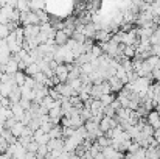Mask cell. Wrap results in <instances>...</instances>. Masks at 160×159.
<instances>
[{
    "label": "cell",
    "mask_w": 160,
    "mask_h": 159,
    "mask_svg": "<svg viewBox=\"0 0 160 159\" xmlns=\"http://www.w3.org/2000/svg\"><path fill=\"white\" fill-rule=\"evenodd\" d=\"M39 33H41V24H36V25H25V27H23L25 39H28V38H36Z\"/></svg>",
    "instance_id": "cell-1"
},
{
    "label": "cell",
    "mask_w": 160,
    "mask_h": 159,
    "mask_svg": "<svg viewBox=\"0 0 160 159\" xmlns=\"http://www.w3.org/2000/svg\"><path fill=\"white\" fill-rule=\"evenodd\" d=\"M2 70H3V72H6V73L14 75V73L19 70V62H17V61H16V59L11 56V59H9V61H8L5 66H2Z\"/></svg>",
    "instance_id": "cell-2"
},
{
    "label": "cell",
    "mask_w": 160,
    "mask_h": 159,
    "mask_svg": "<svg viewBox=\"0 0 160 159\" xmlns=\"http://www.w3.org/2000/svg\"><path fill=\"white\" fill-rule=\"evenodd\" d=\"M112 31H109V30H97V33H95V41H98L100 44H103V42H107V41H110L112 39Z\"/></svg>",
    "instance_id": "cell-3"
},
{
    "label": "cell",
    "mask_w": 160,
    "mask_h": 159,
    "mask_svg": "<svg viewBox=\"0 0 160 159\" xmlns=\"http://www.w3.org/2000/svg\"><path fill=\"white\" fill-rule=\"evenodd\" d=\"M107 81L110 83V89H112V92H117V94H118V92H120V91L124 87V83H123V81H121V80H120L117 75L110 77Z\"/></svg>",
    "instance_id": "cell-4"
},
{
    "label": "cell",
    "mask_w": 160,
    "mask_h": 159,
    "mask_svg": "<svg viewBox=\"0 0 160 159\" xmlns=\"http://www.w3.org/2000/svg\"><path fill=\"white\" fill-rule=\"evenodd\" d=\"M68 39H70V36L65 33V30H58L56 34H54V42H56V45H65V44L68 42Z\"/></svg>",
    "instance_id": "cell-5"
},
{
    "label": "cell",
    "mask_w": 160,
    "mask_h": 159,
    "mask_svg": "<svg viewBox=\"0 0 160 159\" xmlns=\"http://www.w3.org/2000/svg\"><path fill=\"white\" fill-rule=\"evenodd\" d=\"M54 72H56V75L59 77V80H61V81H67V78H68V72H70V70H68L67 64H65V62H62V64H59V66L56 67V70H54Z\"/></svg>",
    "instance_id": "cell-6"
},
{
    "label": "cell",
    "mask_w": 160,
    "mask_h": 159,
    "mask_svg": "<svg viewBox=\"0 0 160 159\" xmlns=\"http://www.w3.org/2000/svg\"><path fill=\"white\" fill-rule=\"evenodd\" d=\"M8 98H9L11 105H14V103H20V100H22V91H20V86H14L12 91H11V94L8 95Z\"/></svg>",
    "instance_id": "cell-7"
},
{
    "label": "cell",
    "mask_w": 160,
    "mask_h": 159,
    "mask_svg": "<svg viewBox=\"0 0 160 159\" xmlns=\"http://www.w3.org/2000/svg\"><path fill=\"white\" fill-rule=\"evenodd\" d=\"M33 139H34L36 142H39V144H47V142L50 140V136H48V133H45V131H42V130L39 128V130L34 131Z\"/></svg>",
    "instance_id": "cell-8"
},
{
    "label": "cell",
    "mask_w": 160,
    "mask_h": 159,
    "mask_svg": "<svg viewBox=\"0 0 160 159\" xmlns=\"http://www.w3.org/2000/svg\"><path fill=\"white\" fill-rule=\"evenodd\" d=\"M82 33L86 34V38H90V39H95V33H97V27H95V24H93V20L84 25V30H82Z\"/></svg>",
    "instance_id": "cell-9"
},
{
    "label": "cell",
    "mask_w": 160,
    "mask_h": 159,
    "mask_svg": "<svg viewBox=\"0 0 160 159\" xmlns=\"http://www.w3.org/2000/svg\"><path fill=\"white\" fill-rule=\"evenodd\" d=\"M38 72H41V67H39L38 62H31V64H28L27 69H25V73H27L28 77H34Z\"/></svg>",
    "instance_id": "cell-10"
},
{
    "label": "cell",
    "mask_w": 160,
    "mask_h": 159,
    "mask_svg": "<svg viewBox=\"0 0 160 159\" xmlns=\"http://www.w3.org/2000/svg\"><path fill=\"white\" fill-rule=\"evenodd\" d=\"M17 9H20L22 13H27V11H31V3L30 0H17Z\"/></svg>",
    "instance_id": "cell-11"
},
{
    "label": "cell",
    "mask_w": 160,
    "mask_h": 159,
    "mask_svg": "<svg viewBox=\"0 0 160 159\" xmlns=\"http://www.w3.org/2000/svg\"><path fill=\"white\" fill-rule=\"evenodd\" d=\"M117 97H115V92H109V94H103L101 97H100V100L103 102V105L107 106V105H112V102L115 100Z\"/></svg>",
    "instance_id": "cell-12"
},
{
    "label": "cell",
    "mask_w": 160,
    "mask_h": 159,
    "mask_svg": "<svg viewBox=\"0 0 160 159\" xmlns=\"http://www.w3.org/2000/svg\"><path fill=\"white\" fill-rule=\"evenodd\" d=\"M14 80H16V83H17L19 86H23V84H25V80H27V73H25L23 70H17V72L14 73Z\"/></svg>",
    "instance_id": "cell-13"
},
{
    "label": "cell",
    "mask_w": 160,
    "mask_h": 159,
    "mask_svg": "<svg viewBox=\"0 0 160 159\" xmlns=\"http://www.w3.org/2000/svg\"><path fill=\"white\" fill-rule=\"evenodd\" d=\"M25 126H27V125H25L23 122H20V120H19V122L11 128V131H12V134H14V136H17V137H19V136L22 134V131L25 130Z\"/></svg>",
    "instance_id": "cell-14"
},
{
    "label": "cell",
    "mask_w": 160,
    "mask_h": 159,
    "mask_svg": "<svg viewBox=\"0 0 160 159\" xmlns=\"http://www.w3.org/2000/svg\"><path fill=\"white\" fill-rule=\"evenodd\" d=\"M47 155H48V147H47V144H41L39 148H38V151H36V158H45Z\"/></svg>",
    "instance_id": "cell-15"
},
{
    "label": "cell",
    "mask_w": 160,
    "mask_h": 159,
    "mask_svg": "<svg viewBox=\"0 0 160 159\" xmlns=\"http://www.w3.org/2000/svg\"><path fill=\"white\" fill-rule=\"evenodd\" d=\"M110 119H112V117H107V115H104V117L101 119V122H100V128H101L104 133H106L107 130H110V128H112V125H110Z\"/></svg>",
    "instance_id": "cell-16"
},
{
    "label": "cell",
    "mask_w": 160,
    "mask_h": 159,
    "mask_svg": "<svg viewBox=\"0 0 160 159\" xmlns=\"http://www.w3.org/2000/svg\"><path fill=\"white\" fill-rule=\"evenodd\" d=\"M90 95H92L93 98H100V97L103 95L101 83H100V84H93V87H92V92H90Z\"/></svg>",
    "instance_id": "cell-17"
},
{
    "label": "cell",
    "mask_w": 160,
    "mask_h": 159,
    "mask_svg": "<svg viewBox=\"0 0 160 159\" xmlns=\"http://www.w3.org/2000/svg\"><path fill=\"white\" fill-rule=\"evenodd\" d=\"M41 125H42V120H41V117H33L31 120H30V123H28V126L31 128V130H39L41 128Z\"/></svg>",
    "instance_id": "cell-18"
},
{
    "label": "cell",
    "mask_w": 160,
    "mask_h": 159,
    "mask_svg": "<svg viewBox=\"0 0 160 159\" xmlns=\"http://www.w3.org/2000/svg\"><path fill=\"white\" fill-rule=\"evenodd\" d=\"M97 142L104 148V147H109L110 144H112V139L110 137H107L106 134H103V136H100V137H97Z\"/></svg>",
    "instance_id": "cell-19"
},
{
    "label": "cell",
    "mask_w": 160,
    "mask_h": 159,
    "mask_svg": "<svg viewBox=\"0 0 160 159\" xmlns=\"http://www.w3.org/2000/svg\"><path fill=\"white\" fill-rule=\"evenodd\" d=\"M9 34H11V30L8 28V25L6 24H0V38L2 39H6Z\"/></svg>",
    "instance_id": "cell-20"
},
{
    "label": "cell",
    "mask_w": 160,
    "mask_h": 159,
    "mask_svg": "<svg viewBox=\"0 0 160 159\" xmlns=\"http://www.w3.org/2000/svg\"><path fill=\"white\" fill-rule=\"evenodd\" d=\"M149 39H151V44L152 45L154 44H160V25H157V28L154 30V33H152V36Z\"/></svg>",
    "instance_id": "cell-21"
},
{
    "label": "cell",
    "mask_w": 160,
    "mask_h": 159,
    "mask_svg": "<svg viewBox=\"0 0 160 159\" xmlns=\"http://www.w3.org/2000/svg\"><path fill=\"white\" fill-rule=\"evenodd\" d=\"M90 52H92V55H93V56H97V58H100V56L104 53V52H103V47H101V44H100V42H98V44H93Z\"/></svg>",
    "instance_id": "cell-22"
},
{
    "label": "cell",
    "mask_w": 160,
    "mask_h": 159,
    "mask_svg": "<svg viewBox=\"0 0 160 159\" xmlns=\"http://www.w3.org/2000/svg\"><path fill=\"white\" fill-rule=\"evenodd\" d=\"M103 112H104V115H107V117H115V115H117V109L112 105L104 106V108H103Z\"/></svg>",
    "instance_id": "cell-23"
},
{
    "label": "cell",
    "mask_w": 160,
    "mask_h": 159,
    "mask_svg": "<svg viewBox=\"0 0 160 159\" xmlns=\"http://www.w3.org/2000/svg\"><path fill=\"white\" fill-rule=\"evenodd\" d=\"M123 55L128 56V58H134V56H135V47H134V45H124Z\"/></svg>",
    "instance_id": "cell-24"
},
{
    "label": "cell",
    "mask_w": 160,
    "mask_h": 159,
    "mask_svg": "<svg viewBox=\"0 0 160 159\" xmlns=\"http://www.w3.org/2000/svg\"><path fill=\"white\" fill-rule=\"evenodd\" d=\"M36 13H38V16H39V19H41V24H44V22H50V20H48V14L44 11V8L36 9Z\"/></svg>",
    "instance_id": "cell-25"
},
{
    "label": "cell",
    "mask_w": 160,
    "mask_h": 159,
    "mask_svg": "<svg viewBox=\"0 0 160 159\" xmlns=\"http://www.w3.org/2000/svg\"><path fill=\"white\" fill-rule=\"evenodd\" d=\"M159 58L160 56H156V55H151L149 58H146V62L154 69V67H157V62H159Z\"/></svg>",
    "instance_id": "cell-26"
},
{
    "label": "cell",
    "mask_w": 160,
    "mask_h": 159,
    "mask_svg": "<svg viewBox=\"0 0 160 159\" xmlns=\"http://www.w3.org/2000/svg\"><path fill=\"white\" fill-rule=\"evenodd\" d=\"M17 122H19V120L16 119V115H14V117H9V119H6V122H5V128H9V130H11Z\"/></svg>",
    "instance_id": "cell-27"
},
{
    "label": "cell",
    "mask_w": 160,
    "mask_h": 159,
    "mask_svg": "<svg viewBox=\"0 0 160 159\" xmlns=\"http://www.w3.org/2000/svg\"><path fill=\"white\" fill-rule=\"evenodd\" d=\"M138 148H142V145H140L137 140H132V144H131V147H129V150H128V151H129V153H135Z\"/></svg>",
    "instance_id": "cell-28"
},
{
    "label": "cell",
    "mask_w": 160,
    "mask_h": 159,
    "mask_svg": "<svg viewBox=\"0 0 160 159\" xmlns=\"http://www.w3.org/2000/svg\"><path fill=\"white\" fill-rule=\"evenodd\" d=\"M137 112L142 115V117H148V114H149V111L145 108V105H140L138 106V109H137Z\"/></svg>",
    "instance_id": "cell-29"
},
{
    "label": "cell",
    "mask_w": 160,
    "mask_h": 159,
    "mask_svg": "<svg viewBox=\"0 0 160 159\" xmlns=\"http://www.w3.org/2000/svg\"><path fill=\"white\" fill-rule=\"evenodd\" d=\"M152 77H154V81H160V69L159 67H154V69H152Z\"/></svg>",
    "instance_id": "cell-30"
},
{
    "label": "cell",
    "mask_w": 160,
    "mask_h": 159,
    "mask_svg": "<svg viewBox=\"0 0 160 159\" xmlns=\"http://www.w3.org/2000/svg\"><path fill=\"white\" fill-rule=\"evenodd\" d=\"M152 55L160 56V44H154V45H152Z\"/></svg>",
    "instance_id": "cell-31"
},
{
    "label": "cell",
    "mask_w": 160,
    "mask_h": 159,
    "mask_svg": "<svg viewBox=\"0 0 160 159\" xmlns=\"http://www.w3.org/2000/svg\"><path fill=\"white\" fill-rule=\"evenodd\" d=\"M6 5H9V6L16 8V6H17V0H6Z\"/></svg>",
    "instance_id": "cell-32"
},
{
    "label": "cell",
    "mask_w": 160,
    "mask_h": 159,
    "mask_svg": "<svg viewBox=\"0 0 160 159\" xmlns=\"http://www.w3.org/2000/svg\"><path fill=\"white\" fill-rule=\"evenodd\" d=\"M154 109H157V111H159V112H160V103H159V105H157V106H156Z\"/></svg>",
    "instance_id": "cell-33"
}]
</instances>
